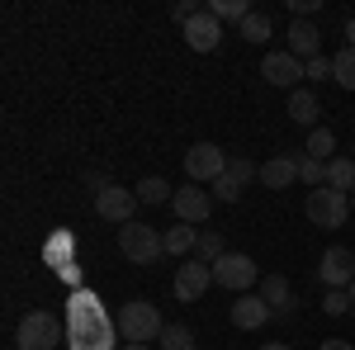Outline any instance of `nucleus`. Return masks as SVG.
Masks as SVG:
<instances>
[{"label": "nucleus", "mask_w": 355, "mask_h": 350, "mask_svg": "<svg viewBox=\"0 0 355 350\" xmlns=\"http://www.w3.org/2000/svg\"><path fill=\"white\" fill-rule=\"evenodd\" d=\"M119 336V322L105 313V303L90 294V289H76L71 303H67V346L71 350H114Z\"/></svg>", "instance_id": "f257e3e1"}, {"label": "nucleus", "mask_w": 355, "mask_h": 350, "mask_svg": "<svg viewBox=\"0 0 355 350\" xmlns=\"http://www.w3.org/2000/svg\"><path fill=\"white\" fill-rule=\"evenodd\" d=\"M119 336H123V346H147V341H162V313H157V303H147V298H128L123 308H119Z\"/></svg>", "instance_id": "f03ea898"}, {"label": "nucleus", "mask_w": 355, "mask_h": 350, "mask_svg": "<svg viewBox=\"0 0 355 350\" xmlns=\"http://www.w3.org/2000/svg\"><path fill=\"white\" fill-rule=\"evenodd\" d=\"M57 341H62V322L48 308H33V313L19 317V331H15L19 350H57Z\"/></svg>", "instance_id": "7ed1b4c3"}, {"label": "nucleus", "mask_w": 355, "mask_h": 350, "mask_svg": "<svg viewBox=\"0 0 355 350\" xmlns=\"http://www.w3.org/2000/svg\"><path fill=\"white\" fill-rule=\"evenodd\" d=\"M303 213L313 227H341L346 218H351V194H341V189H308V204H303Z\"/></svg>", "instance_id": "20e7f679"}, {"label": "nucleus", "mask_w": 355, "mask_h": 350, "mask_svg": "<svg viewBox=\"0 0 355 350\" xmlns=\"http://www.w3.org/2000/svg\"><path fill=\"white\" fill-rule=\"evenodd\" d=\"M119 251H123V261H133V265H152L157 256H166V242H162L157 227L128 222V227H119Z\"/></svg>", "instance_id": "39448f33"}, {"label": "nucleus", "mask_w": 355, "mask_h": 350, "mask_svg": "<svg viewBox=\"0 0 355 350\" xmlns=\"http://www.w3.org/2000/svg\"><path fill=\"white\" fill-rule=\"evenodd\" d=\"M227 152H223L218 142H194L190 152H185V175H190V185H214L223 180V170H227Z\"/></svg>", "instance_id": "423d86ee"}, {"label": "nucleus", "mask_w": 355, "mask_h": 350, "mask_svg": "<svg viewBox=\"0 0 355 350\" xmlns=\"http://www.w3.org/2000/svg\"><path fill=\"white\" fill-rule=\"evenodd\" d=\"M95 213L105 218V222H119V227H128L137 222V189H123V185H105L95 189Z\"/></svg>", "instance_id": "0eeeda50"}, {"label": "nucleus", "mask_w": 355, "mask_h": 350, "mask_svg": "<svg viewBox=\"0 0 355 350\" xmlns=\"http://www.w3.org/2000/svg\"><path fill=\"white\" fill-rule=\"evenodd\" d=\"M209 284H214V265H209V261H199V256L180 261L175 279H171V289H175L180 303H199V298L209 294Z\"/></svg>", "instance_id": "6e6552de"}, {"label": "nucleus", "mask_w": 355, "mask_h": 350, "mask_svg": "<svg viewBox=\"0 0 355 350\" xmlns=\"http://www.w3.org/2000/svg\"><path fill=\"white\" fill-rule=\"evenodd\" d=\"M214 284L218 289H232V294H246L256 284V261L246 251H227L218 265H214Z\"/></svg>", "instance_id": "1a4fd4ad"}, {"label": "nucleus", "mask_w": 355, "mask_h": 350, "mask_svg": "<svg viewBox=\"0 0 355 350\" xmlns=\"http://www.w3.org/2000/svg\"><path fill=\"white\" fill-rule=\"evenodd\" d=\"M318 279L327 289H351L355 284V251L351 246H327L322 261H318Z\"/></svg>", "instance_id": "9d476101"}, {"label": "nucleus", "mask_w": 355, "mask_h": 350, "mask_svg": "<svg viewBox=\"0 0 355 350\" xmlns=\"http://www.w3.org/2000/svg\"><path fill=\"white\" fill-rule=\"evenodd\" d=\"M261 76H266L270 85H279V90H289V95H294V90H299V81H303V62L289 53V48H284V53H266Z\"/></svg>", "instance_id": "9b49d317"}, {"label": "nucleus", "mask_w": 355, "mask_h": 350, "mask_svg": "<svg viewBox=\"0 0 355 350\" xmlns=\"http://www.w3.org/2000/svg\"><path fill=\"white\" fill-rule=\"evenodd\" d=\"M171 209H175V222H209V213H214V194L199 185H185L175 189V199H171Z\"/></svg>", "instance_id": "f8f14e48"}, {"label": "nucleus", "mask_w": 355, "mask_h": 350, "mask_svg": "<svg viewBox=\"0 0 355 350\" xmlns=\"http://www.w3.org/2000/svg\"><path fill=\"white\" fill-rule=\"evenodd\" d=\"M232 326H242V331H261L266 322H275V313H270V303L261 294H237V303H232Z\"/></svg>", "instance_id": "ddd939ff"}, {"label": "nucleus", "mask_w": 355, "mask_h": 350, "mask_svg": "<svg viewBox=\"0 0 355 350\" xmlns=\"http://www.w3.org/2000/svg\"><path fill=\"white\" fill-rule=\"evenodd\" d=\"M180 33H185V43H190L194 53H214V48L223 43V24L214 19V15H209V10H199L190 24L180 28Z\"/></svg>", "instance_id": "4468645a"}, {"label": "nucleus", "mask_w": 355, "mask_h": 350, "mask_svg": "<svg viewBox=\"0 0 355 350\" xmlns=\"http://www.w3.org/2000/svg\"><path fill=\"white\" fill-rule=\"evenodd\" d=\"M289 53L299 57V62L322 57V33H318L313 19H294V24H289Z\"/></svg>", "instance_id": "2eb2a0df"}, {"label": "nucleus", "mask_w": 355, "mask_h": 350, "mask_svg": "<svg viewBox=\"0 0 355 350\" xmlns=\"http://www.w3.org/2000/svg\"><path fill=\"white\" fill-rule=\"evenodd\" d=\"M256 294L270 303L275 317H294V289H289V279H284V274H266Z\"/></svg>", "instance_id": "dca6fc26"}, {"label": "nucleus", "mask_w": 355, "mask_h": 350, "mask_svg": "<svg viewBox=\"0 0 355 350\" xmlns=\"http://www.w3.org/2000/svg\"><path fill=\"white\" fill-rule=\"evenodd\" d=\"M299 180V157H270L261 166V185L266 189H289Z\"/></svg>", "instance_id": "f3484780"}, {"label": "nucleus", "mask_w": 355, "mask_h": 350, "mask_svg": "<svg viewBox=\"0 0 355 350\" xmlns=\"http://www.w3.org/2000/svg\"><path fill=\"white\" fill-rule=\"evenodd\" d=\"M162 242H166V256L190 261L194 246H199V227H190V222H175V227H166V232H162Z\"/></svg>", "instance_id": "a211bd4d"}, {"label": "nucleus", "mask_w": 355, "mask_h": 350, "mask_svg": "<svg viewBox=\"0 0 355 350\" xmlns=\"http://www.w3.org/2000/svg\"><path fill=\"white\" fill-rule=\"evenodd\" d=\"M318 114H322V105H318V95H313L308 85H299V90L289 95V119H294L299 128H308V133H313V128H318Z\"/></svg>", "instance_id": "6ab92c4d"}, {"label": "nucleus", "mask_w": 355, "mask_h": 350, "mask_svg": "<svg viewBox=\"0 0 355 350\" xmlns=\"http://www.w3.org/2000/svg\"><path fill=\"white\" fill-rule=\"evenodd\" d=\"M327 185L341 189V194H351L355 189V157H331L327 161Z\"/></svg>", "instance_id": "aec40b11"}, {"label": "nucleus", "mask_w": 355, "mask_h": 350, "mask_svg": "<svg viewBox=\"0 0 355 350\" xmlns=\"http://www.w3.org/2000/svg\"><path fill=\"white\" fill-rule=\"evenodd\" d=\"M204 10H209L218 24H237V28H242V19L251 15V5H246V0H209Z\"/></svg>", "instance_id": "412c9836"}, {"label": "nucleus", "mask_w": 355, "mask_h": 350, "mask_svg": "<svg viewBox=\"0 0 355 350\" xmlns=\"http://www.w3.org/2000/svg\"><path fill=\"white\" fill-rule=\"evenodd\" d=\"M331 81L341 85V90H355V48L331 53Z\"/></svg>", "instance_id": "4be33fe9"}, {"label": "nucleus", "mask_w": 355, "mask_h": 350, "mask_svg": "<svg viewBox=\"0 0 355 350\" xmlns=\"http://www.w3.org/2000/svg\"><path fill=\"white\" fill-rule=\"evenodd\" d=\"M194 256H199V261H209V265H218L223 256H227V246H223V232L204 227V232H199V246H194Z\"/></svg>", "instance_id": "5701e85b"}, {"label": "nucleus", "mask_w": 355, "mask_h": 350, "mask_svg": "<svg viewBox=\"0 0 355 350\" xmlns=\"http://www.w3.org/2000/svg\"><path fill=\"white\" fill-rule=\"evenodd\" d=\"M303 152H308V157H318V161H331V157H336V133H331V128H313Z\"/></svg>", "instance_id": "b1692460"}, {"label": "nucleus", "mask_w": 355, "mask_h": 350, "mask_svg": "<svg viewBox=\"0 0 355 350\" xmlns=\"http://www.w3.org/2000/svg\"><path fill=\"white\" fill-rule=\"evenodd\" d=\"M137 199H142V204H171V199H175V189L166 185L162 175H147V180L137 185Z\"/></svg>", "instance_id": "393cba45"}, {"label": "nucleus", "mask_w": 355, "mask_h": 350, "mask_svg": "<svg viewBox=\"0 0 355 350\" xmlns=\"http://www.w3.org/2000/svg\"><path fill=\"white\" fill-rule=\"evenodd\" d=\"M242 38H246V43H266V38H270V15L251 10V15L242 19Z\"/></svg>", "instance_id": "a878e982"}, {"label": "nucleus", "mask_w": 355, "mask_h": 350, "mask_svg": "<svg viewBox=\"0 0 355 350\" xmlns=\"http://www.w3.org/2000/svg\"><path fill=\"white\" fill-rule=\"evenodd\" d=\"M299 180L313 189L327 185V161H318V157H299Z\"/></svg>", "instance_id": "bb28decb"}, {"label": "nucleus", "mask_w": 355, "mask_h": 350, "mask_svg": "<svg viewBox=\"0 0 355 350\" xmlns=\"http://www.w3.org/2000/svg\"><path fill=\"white\" fill-rule=\"evenodd\" d=\"M162 350H194V331L185 322L166 326V331H162Z\"/></svg>", "instance_id": "cd10ccee"}, {"label": "nucleus", "mask_w": 355, "mask_h": 350, "mask_svg": "<svg viewBox=\"0 0 355 350\" xmlns=\"http://www.w3.org/2000/svg\"><path fill=\"white\" fill-rule=\"evenodd\" d=\"M351 308H355V303H351L346 289H327V298H322V313H327V317H346Z\"/></svg>", "instance_id": "c85d7f7f"}, {"label": "nucleus", "mask_w": 355, "mask_h": 350, "mask_svg": "<svg viewBox=\"0 0 355 350\" xmlns=\"http://www.w3.org/2000/svg\"><path fill=\"white\" fill-rule=\"evenodd\" d=\"M227 175H232V180H237V185H251V180H261V170H256V161H246V157H232V161H227Z\"/></svg>", "instance_id": "c756f323"}, {"label": "nucleus", "mask_w": 355, "mask_h": 350, "mask_svg": "<svg viewBox=\"0 0 355 350\" xmlns=\"http://www.w3.org/2000/svg\"><path fill=\"white\" fill-rule=\"evenodd\" d=\"M209 194H218V204H237V199H242V185L223 170V180H214V189H209Z\"/></svg>", "instance_id": "7c9ffc66"}, {"label": "nucleus", "mask_w": 355, "mask_h": 350, "mask_svg": "<svg viewBox=\"0 0 355 350\" xmlns=\"http://www.w3.org/2000/svg\"><path fill=\"white\" fill-rule=\"evenodd\" d=\"M303 81H331V57H313V62H303Z\"/></svg>", "instance_id": "2f4dec72"}, {"label": "nucleus", "mask_w": 355, "mask_h": 350, "mask_svg": "<svg viewBox=\"0 0 355 350\" xmlns=\"http://www.w3.org/2000/svg\"><path fill=\"white\" fill-rule=\"evenodd\" d=\"M194 15H199V5H194V0H175V5H171V19H175V24H180V28L190 24Z\"/></svg>", "instance_id": "473e14b6"}, {"label": "nucleus", "mask_w": 355, "mask_h": 350, "mask_svg": "<svg viewBox=\"0 0 355 350\" xmlns=\"http://www.w3.org/2000/svg\"><path fill=\"white\" fill-rule=\"evenodd\" d=\"M289 10H294V19H313L322 10V0H289Z\"/></svg>", "instance_id": "72a5a7b5"}, {"label": "nucleus", "mask_w": 355, "mask_h": 350, "mask_svg": "<svg viewBox=\"0 0 355 350\" xmlns=\"http://www.w3.org/2000/svg\"><path fill=\"white\" fill-rule=\"evenodd\" d=\"M318 350H355V346H351V341H322Z\"/></svg>", "instance_id": "f704fd0d"}, {"label": "nucleus", "mask_w": 355, "mask_h": 350, "mask_svg": "<svg viewBox=\"0 0 355 350\" xmlns=\"http://www.w3.org/2000/svg\"><path fill=\"white\" fill-rule=\"evenodd\" d=\"M346 48H355V19H346Z\"/></svg>", "instance_id": "c9c22d12"}, {"label": "nucleus", "mask_w": 355, "mask_h": 350, "mask_svg": "<svg viewBox=\"0 0 355 350\" xmlns=\"http://www.w3.org/2000/svg\"><path fill=\"white\" fill-rule=\"evenodd\" d=\"M261 350H294V346H284V341H270V346H261Z\"/></svg>", "instance_id": "e433bc0d"}, {"label": "nucleus", "mask_w": 355, "mask_h": 350, "mask_svg": "<svg viewBox=\"0 0 355 350\" xmlns=\"http://www.w3.org/2000/svg\"><path fill=\"white\" fill-rule=\"evenodd\" d=\"M119 350H152V346H119Z\"/></svg>", "instance_id": "4c0bfd02"}, {"label": "nucleus", "mask_w": 355, "mask_h": 350, "mask_svg": "<svg viewBox=\"0 0 355 350\" xmlns=\"http://www.w3.org/2000/svg\"><path fill=\"white\" fill-rule=\"evenodd\" d=\"M346 294H351V303H355V284H351V289H346Z\"/></svg>", "instance_id": "58836bf2"}, {"label": "nucleus", "mask_w": 355, "mask_h": 350, "mask_svg": "<svg viewBox=\"0 0 355 350\" xmlns=\"http://www.w3.org/2000/svg\"><path fill=\"white\" fill-rule=\"evenodd\" d=\"M351 209H355V189H351Z\"/></svg>", "instance_id": "ea45409f"}]
</instances>
